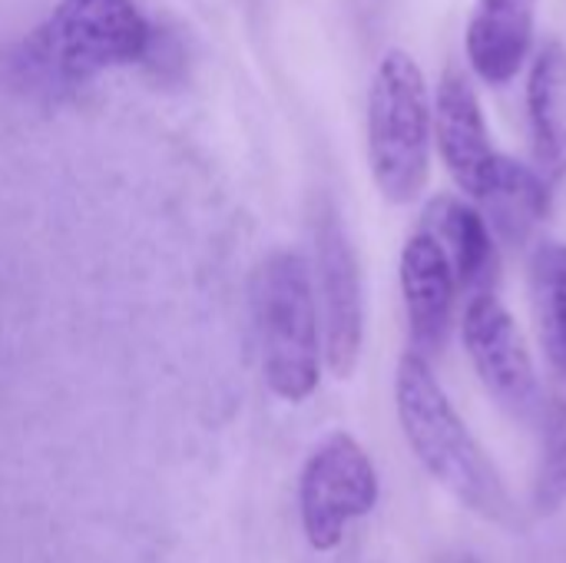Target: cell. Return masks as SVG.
<instances>
[{
	"instance_id": "13",
	"label": "cell",
	"mask_w": 566,
	"mask_h": 563,
	"mask_svg": "<svg viewBox=\"0 0 566 563\" xmlns=\"http://www.w3.org/2000/svg\"><path fill=\"white\" fill-rule=\"evenodd\" d=\"M551 189L554 186H547L534 166L517 163L511 156H501L497 173H494L491 189L481 199V206L488 209L494 229L504 239L524 242L547 219V212H551Z\"/></svg>"
},
{
	"instance_id": "2",
	"label": "cell",
	"mask_w": 566,
	"mask_h": 563,
	"mask_svg": "<svg viewBox=\"0 0 566 563\" xmlns=\"http://www.w3.org/2000/svg\"><path fill=\"white\" fill-rule=\"evenodd\" d=\"M434 106L421 63L391 46L381 53L368 86V166L378 192L395 202H415L431 176Z\"/></svg>"
},
{
	"instance_id": "9",
	"label": "cell",
	"mask_w": 566,
	"mask_h": 563,
	"mask_svg": "<svg viewBox=\"0 0 566 563\" xmlns=\"http://www.w3.org/2000/svg\"><path fill=\"white\" fill-rule=\"evenodd\" d=\"M401 295L411 335L408 352L421 358L441 352L454 322L458 282L444 249L424 229H418L401 249Z\"/></svg>"
},
{
	"instance_id": "15",
	"label": "cell",
	"mask_w": 566,
	"mask_h": 563,
	"mask_svg": "<svg viewBox=\"0 0 566 563\" xmlns=\"http://www.w3.org/2000/svg\"><path fill=\"white\" fill-rule=\"evenodd\" d=\"M544 451L534 481V511L554 518L566 504V382L557 378V392L544 405Z\"/></svg>"
},
{
	"instance_id": "6",
	"label": "cell",
	"mask_w": 566,
	"mask_h": 563,
	"mask_svg": "<svg viewBox=\"0 0 566 563\" xmlns=\"http://www.w3.org/2000/svg\"><path fill=\"white\" fill-rule=\"evenodd\" d=\"M461 338L481 385L504 411L521 421H534L544 415V392L534 358L517 322L494 292L468 299Z\"/></svg>"
},
{
	"instance_id": "3",
	"label": "cell",
	"mask_w": 566,
	"mask_h": 563,
	"mask_svg": "<svg viewBox=\"0 0 566 563\" xmlns=\"http://www.w3.org/2000/svg\"><path fill=\"white\" fill-rule=\"evenodd\" d=\"M252 312L269 388L282 402H308L322 382L325 348L315 279L298 252H275L262 262Z\"/></svg>"
},
{
	"instance_id": "1",
	"label": "cell",
	"mask_w": 566,
	"mask_h": 563,
	"mask_svg": "<svg viewBox=\"0 0 566 563\" xmlns=\"http://www.w3.org/2000/svg\"><path fill=\"white\" fill-rule=\"evenodd\" d=\"M395 408L411 455L454 501L504 531H524L501 471L454 411L428 358L405 352L395 375Z\"/></svg>"
},
{
	"instance_id": "12",
	"label": "cell",
	"mask_w": 566,
	"mask_h": 563,
	"mask_svg": "<svg viewBox=\"0 0 566 563\" xmlns=\"http://www.w3.org/2000/svg\"><path fill=\"white\" fill-rule=\"evenodd\" d=\"M421 229L434 236L444 249L458 289L474 295H488L497 285V246L484 212L458 196H438L424 209Z\"/></svg>"
},
{
	"instance_id": "11",
	"label": "cell",
	"mask_w": 566,
	"mask_h": 563,
	"mask_svg": "<svg viewBox=\"0 0 566 563\" xmlns=\"http://www.w3.org/2000/svg\"><path fill=\"white\" fill-rule=\"evenodd\" d=\"M527 123L534 169L547 186L566 179V46L547 37L527 70Z\"/></svg>"
},
{
	"instance_id": "8",
	"label": "cell",
	"mask_w": 566,
	"mask_h": 563,
	"mask_svg": "<svg viewBox=\"0 0 566 563\" xmlns=\"http://www.w3.org/2000/svg\"><path fill=\"white\" fill-rule=\"evenodd\" d=\"M434 106V139L438 153L458 183V189L471 199H484L491 189V179L497 173V163L504 153L494 149L481 100L471 86V80L458 70H448L438 83V93L431 100Z\"/></svg>"
},
{
	"instance_id": "14",
	"label": "cell",
	"mask_w": 566,
	"mask_h": 563,
	"mask_svg": "<svg viewBox=\"0 0 566 563\" xmlns=\"http://www.w3.org/2000/svg\"><path fill=\"white\" fill-rule=\"evenodd\" d=\"M531 299L547 362L566 382V242H544L534 252Z\"/></svg>"
},
{
	"instance_id": "7",
	"label": "cell",
	"mask_w": 566,
	"mask_h": 563,
	"mask_svg": "<svg viewBox=\"0 0 566 563\" xmlns=\"http://www.w3.org/2000/svg\"><path fill=\"white\" fill-rule=\"evenodd\" d=\"M315 272H318V319L322 348L335 378H352L365 345V299L361 272L348 232L335 209H325L315 226Z\"/></svg>"
},
{
	"instance_id": "5",
	"label": "cell",
	"mask_w": 566,
	"mask_h": 563,
	"mask_svg": "<svg viewBox=\"0 0 566 563\" xmlns=\"http://www.w3.org/2000/svg\"><path fill=\"white\" fill-rule=\"evenodd\" d=\"M378 504V471L368 451L348 431L328 435L305 461L298 481V514L305 541L328 554L345 541L352 521Z\"/></svg>"
},
{
	"instance_id": "10",
	"label": "cell",
	"mask_w": 566,
	"mask_h": 563,
	"mask_svg": "<svg viewBox=\"0 0 566 563\" xmlns=\"http://www.w3.org/2000/svg\"><path fill=\"white\" fill-rule=\"evenodd\" d=\"M541 0H474L464 46L471 70L491 83H511L534 53Z\"/></svg>"
},
{
	"instance_id": "4",
	"label": "cell",
	"mask_w": 566,
	"mask_h": 563,
	"mask_svg": "<svg viewBox=\"0 0 566 563\" xmlns=\"http://www.w3.org/2000/svg\"><path fill=\"white\" fill-rule=\"evenodd\" d=\"M153 27L136 0H60L30 37L27 53L46 76L83 80L99 70L143 63Z\"/></svg>"
}]
</instances>
